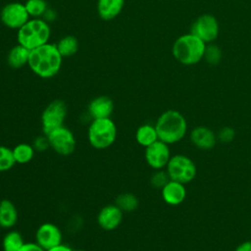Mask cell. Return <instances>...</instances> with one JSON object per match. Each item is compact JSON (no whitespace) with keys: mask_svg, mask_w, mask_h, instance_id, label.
I'll return each mask as SVG.
<instances>
[{"mask_svg":"<svg viewBox=\"0 0 251 251\" xmlns=\"http://www.w3.org/2000/svg\"><path fill=\"white\" fill-rule=\"evenodd\" d=\"M63 59L56 44L48 42L30 50L27 66L37 76L51 78L60 72Z\"/></svg>","mask_w":251,"mask_h":251,"instance_id":"1","label":"cell"},{"mask_svg":"<svg viewBox=\"0 0 251 251\" xmlns=\"http://www.w3.org/2000/svg\"><path fill=\"white\" fill-rule=\"evenodd\" d=\"M159 140L171 145L183 139L187 132V122L184 116L176 110L163 112L155 123Z\"/></svg>","mask_w":251,"mask_h":251,"instance_id":"2","label":"cell"},{"mask_svg":"<svg viewBox=\"0 0 251 251\" xmlns=\"http://www.w3.org/2000/svg\"><path fill=\"white\" fill-rule=\"evenodd\" d=\"M206 43L192 33H187L177 37L172 48L175 59L185 66L197 64L204 58Z\"/></svg>","mask_w":251,"mask_h":251,"instance_id":"3","label":"cell"},{"mask_svg":"<svg viewBox=\"0 0 251 251\" xmlns=\"http://www.w3.org/2000/svg\"><path fill=\"white\" fill-rule=\"evenodd\" d=\"M50 36V25L42 18H30L17 31L18 43L29 51L48 43Z\"/></svg>","mask_w":251,"mask_h":251,"instance_id":"4","label":"cell"},{"mask_svg":"<svg viewBox=\"0 0 251 251\" xmlns=\"http://www.w3.org/2000/svg\"><path fill=\"white\" fill-rule=\"evenodd\" d=\"M117 138V126L111 118L95 119L87 129L89 144L95 149H106L113 145Z\"/></svg>","mask_w":251,"mask_h":251,"instance_id":"5","label":"cell"},{"mask_svg":"<svg viewBox=\"0 0 251 251\" xmlns=\"http://www.w3.org/2000/svg\"><path fill=\"white\" fill-rule=\"evenodd\" d=\"M166 172L171 180L187 184L196 177L197 167L191 158L183 154H176L170 158Z\"/></svg>","mask_w":251,"mask_h":251,"instance_id":"6","label":"cell"},{"mask_svg":"<svg viewBox=\"0 0 251 251\" xmlns=\"http://www.w3.org/2000/svg\"><path fill=\"white\" fill-rule=\"evenodd\" d=\"M67 113L68 109L64 101L56 99L50 102L41 114V126L44 134L64 126Z\"/></svg>","mask_w":251,"mask_h":251,"instance_id":"7","label":"cell"},{"mask_svg":"<svg viewBox=\"0 0 251 251\" xmlns=\"http://www.w3.org/2000/svg\"><path fill=\"white\" fill-rule=\"evenodd\" d=\"M50 147L59 155L69 156L75 149V137L71 129L62 126L57 127L47 134Z\"/></svg>","mask_w":251,"mask_h":251,"instance_id":"8","label":"cell"},{"mask_svg":"<svg viewBox=\"0 0 251 251\" xmlns=\"http://www.w3.org/2000/svg\"><path fill=\"white\" fill-rule=\"evenodd\" d=\"M30 19L24 3L10 2L0 12L1 23L8 28L19 29Z\"/></svg>","mask_w":251,"mask_h":251,"instance_id":"9","label":"cell"},{"mask_svg":"<svg viewBox=\"0 0 251 251\" xmlns=\"http://www.w3.org/2000/svg\"><path fill=\"white\" fill-rule=\"evenodd\" d=\"M220 26L217 19L211 14L199 16L191 25L190 33L205 43L213 42L219 35Z\"/></svg>","mask_w":251,"mask_h":251,"instance_id":"10","label":"cell"},{"mask_svg":"<svg viewBox=\"0 0 251 251\" xmlns=\"http://www.w3.org/2000/svg\"><path fill=\"white\" fill-rule=\"evenodd\" d=\"M145 161L147 165L155 171L166 168L171 156L169 144L157 140L145 148Z\"/></svg>","mask_w":251,"mask_h":251,"instance_id":"11","label":"cell"},{"mask_svg":"<svg viewBox=\"0 0 251 251\" xmlns=\"http://www.w3.org/2000/svg\"><path fill=\"white\" fill-rule=\"evenodd\" d=\"M62 231L55 224L43 223L35 231V242L44 250H49L62 243Z\"/></svg>","mask_w":251,"mask_h":251,"instance_id":"12","label":"cell"},{"mask_svg":"<svg viewBox=\"0 0 251 251\" xmlns=\"http://www.w3.org/2000/svg\"><path fill=\"white\" fill-rule=\"evenodd\" d=\"M123 216L124 212L116 204H109L99 211L97 224L104 230H114L122 224Z\"/></svg>","mask_w":251,"mask_h":251,"instance_id":"13","label":"cell"},{"mask_svg":"<svg viewBox=\"0 0 251 251\" xmlns=\"http://www.w3.org/2000/svg\"><path fill=\"white\" fill-rule=\"evenodd\" d=\"M191 143L201 150H210L215 147L217 142V135L208 126H198L191 129L190 134Z\"/></svg>","mask_w":251,"mask_h":251,"instance_id":"14","label":"cell"},{"mask_svg":"<svg viewBox=\"0 0 251 251\" xmlns=\"http://www.w3.org/2000/svg\"><path fill=\"white\" fill-rule=\"evenodd\" d=\"M161 196L164 202L170 206L180 205L186 197L185 184L170 179L161 189Z\"/></svg>","mask_w":251,"mask_h":251,"instance_id":"15","label":"cell"},{"mask_svg":"<svg viewBox=\"0 0 251 251\" xmlns=\"http://www.w3.org/2000/svg\"><path fill=\"white\" fill-rule=\"evenodd\" d=\"M114 102L113 100L105 95L97 96L93 98L87 107V111L92 120L95 119H107L111 118L114 112Z\"/></svg>","mask_w":251,"mask_h":251,"instance_id":"16","label":"cell"},{"mask_svg":"<svg viewBox=\"0 0 251 251\" xmlns=\"http://www.w3.org/2000/svg\"><path fill=\"white\" fill-rule=\"evenodd\" d=\"M125 0H98L97 12L104 21L116 19L123 11Z\"/></svg>","mask_w":251,"mask_h":251,"instance_id":"17","label":"cell"},{"mask_svg":"<svg viewBox=\"0 0 251 251\" xmlns=\"http://www.w3.org/2000/svg\"><path fill=\"white\" fill-rule=\"evenodd\" d=\"M18 222V210L9 199L0 201V227L11 228Z\"/></svg>","mask_w":251,"mask_h":251,"instance_id":"18","label":"cell"},{"mask_svg":"<svg viewBox=\"0 0 251 251\" xmlns=\"http://www.w3.org/2000/svg\"><path fill=\"white\" fill-rule=\"evenodd\" d=\"M29 53L28 49L18 43L8 52L7 64L13 69H21L28 64Z\"/></svg>","mask_w":251,"mask_h":251,"instance_id":"19","label":"cell"},{"mask_svg":"<svg viewBox=\"0 0 251 251\" xmlns=\"http://www.w3.org/2000/svg\"><path fill=\"white\" fill-rule=\"evenodd\" d=\"M135 139L137 143L144 148L157 141L159 138L155 126L150 124H144L138 126L135 132Z\"/></svg>","mask_w":251,"mask_h":251,"instance_id":"20","label":"cell"},{"mask_svg":"<svg viewBox=\"0 0 251 251\" xmlns=\"http://www.w3.org/2000/svg\"><path fill=\"white\" fill-rule=\"evenodd\" d=\"M13 154L16 164L25 165L29 163L35 154V149L31 144L28 143H19L13 148Z\"/></svg>","mask_w":251,"mask_h":251,"instance_id":"21","label":"cell"},{"mask_svg":"<svg viewBox=\"0 0 251 251\" xmlns=\"http://www.w3.org/2000/svg\"><path fill=\"white\" fill-rule=\"evenodd\" d=\"M56 46L63 58H69L77 52L78 40L74 35H65L58 41Z\"/></svg>","mask_w":251,"mask_h":251,"instance_id":"22","label":"cell"},{"mask_svg":"<svg viewBox=\"0 0 251 251\" xmlns=\"http://www.w3.org/2000/svg\"><path fill=\"white\" fill-rule=\"evenodd\" d=\"M24 244V237L18 230L8 231L2 240L3 251H19Z\"/></svg>","mask_w":251,"mask_h":251,"instance_id":"23","label":"cell"},{"mask_svg":"<svg viewBox=\"0 0 251 251\" xmlns=\"http://www.w3.org/2000/svg\"><path fill=\"white\" fill-rule=\"evenodd\" d=\"M123 212H132L138 207V198L129 192L120 194L115 203Z\"/></svg>","mask_w":251,"mask_h":251,"instance_id":"24","label":"cell"},{"mask_svg":"<svg viewBox=\"0 0 251 251\" xmlns=\"http://www.w3.org/2000/svg\"><path fill=\"white\" fill-rule=\"evenodd\" d=\"M24 4L30 18H42L48 9L45 0H26Z\"/></svg>","mask_w":251,"mask_h":251,"instance_id":"25","label":"cell"},{"mask_svg":"<svg viewBox=\"0 0 251 251\" xmlns=\"http://www.w3.org/2000/svg\"><path fill=\"white\" fill-rule=\"evenodd\" d=\"M16 165L13 149L0 145V172H7Z\"/></svg>","mask_w":251,"mask_h":251,"instance_id":"26","label":"cell"},{"mask_svg":"<svg viewBox=\"0 0 251 251\" xmlns=\"http://www.w3.org/2000/svg\"><path fill=\"white\" fill-rule=\"evenodd\" d=\"M169 180H170V177H169L167 172L163 171V170H158L152 175V176L150 178V183L153 187L162 189Z\"/></svg>","mask_w":251,"mask_h":251,"instance_id":"27","label":"cell"},{"mask_svg":"<svg viewBox=\"0 0 251 251\" xmlns=\"http://www.w3.org/2000/svg\"><path fill=\"white\" fill-rule=\"evenodd\" d=\"M235 137V130L231 126H224L220 129L217 138L222 143H229Z\"/></svg>","mask_w":251,"mask_h":251,"instance_id":"28","label":"cell"},{"mask_svg":"<svg viewBox=\"0 0 251 251\" xmlns=\"http://www.w3.org/2000/svg\"><path fill=\"white\" fill-rule=\"evenodd\" d=\"M204 57L210 64H217L221 59V50L215 45L206 46Z\"/></svg>","mask_w":251,"mask_h":251,"instance_id":"29","label":"cell"},{"mask_svg":"<svg viewBox=\"0 0 251 251\" xmlns=\"http://www.w3.org/2000/svg\"><path fill=\"white\" fill-rule=\"evenodd\" d=\"M32 146L35 149V151H44V150H46L48 147H50V143H49L47 135L44 134V136L36 137L33 141Z\"/></svg>","mask_w":251,"mask_h":251,"instance_id":"30","label":"cell"},{"mask_svg":"<svg viewBox=\"0 0 251 251\" xmlns=\"http://www.w3.org/2000/svg\"><path fill=\"white\" fill-rule=\"evenodd\" d=\"M19 251H46L41 246H39L36 242H27L22 246Z\"/></svg>","mask_w":251,"mask_h":251,"instance_id":"31","label":"cell"},{"mask_svg":"<svg viewBox=\"0 0 251 251\" xmlns=\"http://www.w3.org/2000/svg\"><path fill=\"white\" fill-rule=\"evenodd\" d=\"M56 18V13L52 10V9H47V11L44 13L42 19L45 20L47 23H50V22H53Z\"/></svg>","mask_w":251,"mask_h":251,"instance_id":"32","label":"cell"},{"mask_svg":"<svg viewBox=\"0 0 251 251\" xmlns=\"http://www.w3.org/2000/svg\"><path fill=\"white\" fill-rule=\"evenodd\" d=\"M234 251H251V240L244 241L237 245Z\"/></svg>","mask_w":251,"mask_h":251,"instance_id":"33","label":"cell"},{"mask_svg":"<svg viewBox=\"0 0 251 251\" xmlns=\"http://www.w3.org/2000/svg\"><path fill=\"white\" fill-rule=\"evenodd\" d=\"M47 251H74V250L71 247H69L68 245H65V244L61 243V244H59V245H57V246H55V247H53V248H51Z\"/></svg>","mask_w":251,"mask_h":251,"instance_id":"34","label":"cell"},{"mask_svg":"<svg viewBox=\"0 0 251 251\" xmlns=\"http://www.w3.org/2000/svg\"><path fill=\"white\" fill-rule=\"evenodd\" d=\"M74 251H85V250H81V249H77V250H74Z\"/></svg>","mask_w":251,"mask_h":251,"instance_id":"35","label":"cell"}]
</instances>
